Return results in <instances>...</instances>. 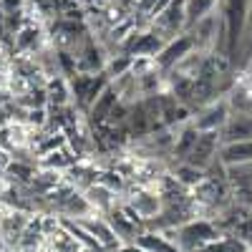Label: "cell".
Returning <instances> with one entry per match:
<instances>
[{
    "mask_svg": "<svg viewBox=\"0 0 252 252\" xmlns=\"http://www.w3.org/2000/svg\"><path fill=\"white\" fill-rule=\"evenodd\" d=\"M111 83L109 73H73L68 76V86H71V101L76 103V109L89 114V109L94 106V101L101 96V91Z\"/></svg>",
    "mask_w": 252,
    "mask_h": 252,
    "instance_id": "obj_1",
    "label": "cell"
},
{
    "mask_svg": "<svg viewBox=\"0 0 252 252\" xmlns=\"http://www.w3.org/2000/svg\"><path fill=\"white\" fill-rule=\"evenodd\" d=\"M177 235H179L177 245L184 252H202L207 245L220 240V229L207 220H189L177 229Z\"/></svg>",
    "mask_w": 252,
    "mask_h": 252,
    "instance_id": "obj_2",
    "label": "cell"
},
{
    "mask_svg": "<svg viewBox=\"0 0 252 252\" xmlns=\"http://www.w3.org/2000/svg\"><path fill=\"white\" fill-rule=\"evenodd\" d=\"M194 51H197V48H194L192 35L184 31V33L174 35L172 40H166L164 48L152 58V61H154V68H157L159 73H169V71H174L179 63H182L189 53H194Z\"/></svg>",
    "mask_w": 252,
    "mask_h": 252,
    "instance_id": "obj_3",
    "label": "cell"
},
{
    "mask_svg": "<svg viewBox=\"0 0 252 252\" xmlns=\"http://www.w3.org/2000/svg\"><path fill=\"white\" fill-rule=\"evenodd\" d=\"M152 28H157L166 40L184 33L187 28V15H184V0H172L159 15L152 18Z\"/></svg>",
    "mask_w": 252,
    "mask_h": 252,
    "instance_id": "obj_4",
    "label": "cell"
},
{
    "mask_svg": "<svg viewBox=\"0 0 252 252\" xmlns=\"http://www.w3.org/2000/svg\"><path fill=\"white\" fill-rule=\"evenodd\" d=\"M229 114H232L229 101H227V98H215V101H209L207 106H202V109L194 114L192 124L197 126L199 131H220Z\"/></svg>",
    "mask_w": 252,
    "mask_h": 252,
    "instance_id": "obj_5",
    "label": "cell"
},
{
    "mask_svg": "<svg viewBox=\"0 0 252 252\" xmlns=\"http://www.w3.org/2000/svg\"><path fill=\"white\" fill-rule=\"evenodd\" d=\"M220 134L217 131H199V139H197V144L192 146V152L187 154V159L184 161H189V164H194V166H199V169H209L215 161H217V154H220Z\"/></svg>",
    "mask_w": 252,
    "mask_h": 252,
    "instance_id": "obj_6",
    "label": "cell"
},
{
    "mask_svg": "<svg viewBox=\"0 0 252 252\" xmlns=\"http://www.w3.org/2000/svg\"><path fill=\"white\" fill-rule=\"evenodd\" d=\"M139 215L131 209V204H126V207H114L111 212H109V224L111 229L116 232V237H121L124 242H136V237L141 235L139 232Z\"/></svg>",
    "mask_w": 252,
    "mask_h": 252,
    "instance_id": "obj_7",
    "label": "cell"
},
{
    "mask_svg": "<svg viewBox=\"0 0 252 252\" xmlns=\"http://www.w3.org/2000/svg\"><path fill=\"white\" fill-rule=\"evenodd\" d=\"M217 134H220V141H222V144H229V141H247V139H252V114L232 111V114L227 116L224 126H222Z\"/></svg>",
    "mask_w": 252,
    "mask_h": 252,
    "instance_id": "obj_8",
    "label": "cell"
},
{
    "mask_svg": "<svg viewBox=\"0 0 252 252\" xmlns=\"http://www.w3.org/2000/svg\"><path fill=\"white\" fill-rule=\"evenodd\" d=\"M76 68H78V73H101L103 68H106L103 51L94 43L91 38H86V43L76 51Z\"/></svg>",
    "mask_w": 252,
    "mask_h": 252,
    "instance_id": "obj_9",
    "label": "cell"
},
{
    "mask_svg": "<svg viewBox=\"0 0 252 252\" xmlns=\"http://www.w3.org/2000/svg\"><path fill=\"white\" fill-rule=\"evenodd\" d=\"M121 101V96H119V91H116V86L114 83H109L106 89L101 91V96L94 101V106L89 109V121L94 124V126H98V124H106L109 121V116H111V111L116 109V103Z\"/></svg>",
    "mask_w": 252,
    "mask_h": 252,
    "instance_id": "obj_10",
    "label": "cell"
},
{
    "mask_svg": "<svg viewBox=\"0 0 252 252\" xmlns=\"http://www.w3.org/2000/svg\"><path fill=\"white\" fill-rule=\"evenodd\" d=\"M220 164L224 166H240V164H252V139L247 141H229V144H220V154H217Z\"/></svg>",
    "mask_w": 252,
    "mask_h": 252,
    "instance_id": "obj_11",
    "label": "cell"
},
{
    "mask_svg": "<svg viewBox=\"0 0 252 252\" xmlns=\"http://www.w3.org/2000/svg\"><path fill=\"white\" fill-rule=\"evenodd\" d=\"M129 204H131V209H134L141 220H154V217H159V212H161L164 199H161L159 194H154V192H139V194H134V199H131Z\"/></svg>",
    "mask_w": 252,
    "mask_h": 252,
    "instance_id": "obj_12",
    "label": "cell"
},
{
    "mask_svg": "<svg viewBox=\"0 0 252 252\" xmlns=\"http://www.w3.org/2000/svg\"><path fill=\"white\" fill-rule=\"evenodd\" d=\"M86 199L91 202V207L94 209H98V212H103V215H109L111 209L116 207V199H114V192L109 187H103L101 182H94L91 187H86Z\"/></svg>",
    "mask_w": 252,
    "mask_h": 252,
    "instance_id": "obj_13",
    "label": "cell"
},
{
    "mask_svg": "<svg viewBox=\"0 0 252 252\" xmlns=\"http://www.w3.org/2000/svg\"><path fill=\"white\" fill-rule=\"evenodd\" d=\"M81 224L98 240L101 247H119V237H116V232L111 229L109 220H86V217H83Z\"/></svg>",
    "mask_w": 252,
    "mask_h": 252,
    "instance_id": "obj_14",
    "label": "cell"
},
{
    "mask_svg": "<svg viewBox=\"0 0 252 252\" xmlns=\"http://www.w3.org/2000/svg\"><path fill=\"white\" fill-rule=\"evenodd\" d=\"M134 245L144 252H184L177 242H169L166 237H161L157 232H141Z\"/></svg>",
    "mask_w": 252,
    "mask_h": 252,
    "instance_id": "obj_15",
    "label": "cell"
},
{
    "mask_svg": "<svg viewBox=\"0 0 252 252\" xmlns=\"http://www.w3.org/2000/svg\"><path fill=\"white\" fill-rule=\"evenodd\" d=\"M197 139H199V129L189 121V124H184L182 129H179V134H177V139H174V146H172V152H174V157L179 159V161H184L187 159V154L192 152V146L197 144Z\"/></svg>",
    "mask_w": 252,
    "mask_h": 252,
    "instance_id": "obj_16",
    "label": "cell"
},
{
    "mask_svg": "<svg viewBox=\"0 0 252 252\" xmlns=\"http://www.w3.org/2000/svg\"><path fill=\"white\" fill-rule=\"evenodd\" d=\"M26 227H28L26 215H8L3 222H0V235L5 237V242L18 245L20 237H23V232H26Z\"/></svg>",
    "mask_w": 252,
    "mask_h": 252,
    "instance_id": "obj_17",
    "label": "cell"
},
{
    "mask_svg": "<svg viewBox=\"0 0 252 252\" xmlns=\"http://www.w3.org/2000/svg\"><path fill=\"white\" fill-rule=\"evenodd\" d=\"M220 0H184V15H187V28H192L199 18L215 13ZM184 28V31H187Z\"/></svg>",
    "mask_w": 252,
    "mask_h": 252,
    "instance_id": "obj_18",
    "label": "cell"
},
{
    "mask_svg": "<svg viewBox=\"0 0 252 252\" xmlns=\"http://www.w3.org/2000/svg\"><path fill=\"white\" fill-rule=\"evenodd\" d=\"M204 174H207L204 169H199V166L189 164V161H179V166L174 169V179L182 187H199L204 182Z\"/></svg>",
    "mask_w": 252,
    "mask_h": 252,
    "instance_id": "obj_19",
    "label": "cell"
},
{
    "mask_svg": "<svg viewBox=\"0 0 252 252\" xmlns=\"http://www.w3.org/2000/svg\"><path fill=\"white\" fill-rule=\"evenodd\" d=\"M48 103L56 109H63V106H68V101H71V86H68V78H56L48 83Z\"/></svg>",
    "mask_w": 252,
    "mask_h": 252,
    "instance_id": "obj_20",
    "label": "cell"
},
{
    "mask_svg": "<svg viewBox=\"0 0 252 252\" xmlns=\"http://www.w3.org/2000/svg\"><path fill=\"white\" fill-rule=\"evenodd\" d=\"M73 161H76V157H73V152H66V144L48 152V154H43V159H40V164H43L46 169H53V172L56 169H71Z\"/></svg>",
    "mask_w": 252,
    "mask_h": 252,
    "instance_id": "obj_21",
    "label": "cell"
},
{
    "mask_svg": "<svg viewBox=\"0 0 252 252\" xmlns=\"http://www.w3.org/2000/svg\"><path fill=\"white\" fill-rule=\"evenodd\" d=\"M38 43H40V28H35V26H23L15 35V51L18 53L35 51Z\"/></svg>",
    "mask_w": 252,
    "mask_h": 252,
    "instance_id": "obj_22",
    "label": "cell"
},
{
    "mask_svg": "<svg viewBox=\"0 0 252 252\" xmlns=\"http://www.w3.org/2000/svg\"><path fill=\"white\" fill-rule=\"evenodd\" d=\"M43 237H46V232L40 229V224L38 222H28V227H26L23 237H20L18 247L23 250V252H35L40 245H43Z\"/></svg>",
    "mask_w": 252,
    "mask_h": 252,
    "instance_id": "obj_23",
    "label": "cell"
},
{
    "mask_svg": "<svg viewBox=\"0 0 252 252\" xmlns=\"http://www.w3.org/2000/svg\"><path fill=\"white\" fill-rule=\"evenodd\" d=\"M98 182H101L103 187H109L114 194H116V192H124V179H121L119 172H103V174H98Z\"/></svg>",
    "mask_w": 252,
    "mask_h": 252,
    "instance_id": "obj_24",
    "label": "cell"
},
{
    "mask_svg": "<svg viewBox=\"0 0 252 252\" xmlns=\"http://www.w3.org/2000/svg\"><path fill=\"white\" fill-rule=\"evenodd\" d=\"M8 172L10 174H18V179H23V182H28L33 177L31 166H23V164H8Z\"/></svg>",
    "mask_w": 252,
    "mask_h": 252,
    "instance_id": "obj_25",
    "label": "cell"
},
{
    "mask_svg": "<svg viewBox=\"0 0 252 252\" xmlns=\"http://www.w3.org/2000/svg\"><path fill=\"white\" fill-rule=\"evenodd\" d=\"M20 8H23V0H0V13H20Z\"/></svg>",
    "mask_w": 252,
    "mask_h": 252,
    "instance_id": "obj_26",
    "label": "cell"
},
{
    "mask_svg": "<svg viewBox=\"0 0 252 252\" xmlns=\"http://www.w3.org/2000/svg\"><path fill=\"white\" fill-rule=\"evenodd\" d=\"M28 121L35 124V126H43L46 124V109L43 106H40V109H31L28 111Z\"/></svg>",
    "mask_w": 252,
    "mask_h": 252,
    "instance_id": "obj_27",
    "label": "cell"
},
{
    "mask_svg": "<svg viewBox=\"0 0 252 252\" xmlns=\"http://www.w3.org/2000/svg\"><path fill=\"white\" fill-rule=\"evenodd\" d=\"M159 3V0H136V10L139 13H149L152 15V10H154V5Z\"/></svg>",
    "mask_w": 252,
    "mask_h": 252,
    "instance_id": "obj_28",
    "label": "cell"
},
{
    "mask_svg": "<svg viewBox=\"0 0 252 252\" xmlns=\"http://www.w3.org/2000/svg\"><path fill=\"white\" fill-rule=\"evenodd\" d=\"M247 68H250V76H252V58L247 61Z\"/></svg>",
    "mask_w": 252,
    "mask_h": 252,
    "instance_id": "obj_29",
    "label": "cell"
}]
</instances>
